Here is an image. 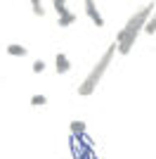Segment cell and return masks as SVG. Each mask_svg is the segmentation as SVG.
<instances>
[{"instance_id":"9c48e42d","label":"cell","mask_w":156,"mask_h":159,"mask_svg":"<svg viewBox=\"0 0 156 159\" xmlns=\"http://www.w3.org/2000/svg\"><path fill=\"white\" fill-rule=\"evenodd\" d=\"M31 10H33V14H36V17H43V14H45V7H43V2H40V0H33V2H31Z\"/></svg>"},{"instance_id":"30bf717a","label":"cell","mask_w":156,"mask_h":159,"mask_svg":"<svg viewBox=\"0 0 156 159\" xmlns=\"http://www.w3.org/2000/svg\"><path fill=\"white\" fill-rule=\"evenodd\" d=\"M144 33H149V36H154V33H156V12L151 14V19L147 21V26H144Z\"/></svg>"},{"instance_id":"6da1fadb","label":"cell","mask_w":156,"mask_h":159,"mask_svg":"<svg viewBox=\"0 0 156 159\" xmlns=\"http://www.w3.org/2000/svg\"><path fill=\"white\" fill-rule=\"evenodd\" d=\"M154 12H156V5H154V2H147V5H144L140 12L132 14V17L125 21V26L116 33V45H118V52H121V55H128L130 50H132L137 36L144 31L147 21L151 19V14H154Z\"/></svg>"},{"instance_id":"277c9868","label":"cell","mask_w":156,"mask_h":159,"mask_svg":"<svg viewBox=\"0 0 156 159\" xmlns=\"http://www.w3.org/2000/svg\"><path fill=\"white\" fill-rule=\"evenodd\" d=\"M54 69H57V74H66L71 69V60H69L64 52H57V57H54Z\"/></svg>"},{"instance_id":"5b68a950","label":"cell","mask_w":156,"mask_h":159,"mask_svg":"<svg viewBox=\"0 0 156 159\" xmlns=\"http://www.w3.org/2000/svg\"><path fill=\"white\" fill-rule=\"evenodd\" d=\"M5 52L10 55V57H26L28 50H26L24 45H19V43H10V45L5 48Z\"/></svg>"},{"instance_id":"7c38bea8","label":"cell","mask_w":156,"mask_h":159,"mask_svg":"<svg viewBox=\"0 0 156 159\" xmlns=\"http://www.w3.org/2000/svg\"><path fill=\"white\" fill-rule=\"evenodd\" d=\"M43 71H45V62L36 60V62H33V74H43Z\"/></svg>"},{"instance_id":"8fae6325","label":"cell","mask_w":156,"mask_h":159,"mask_svg":"<svg viewBox=\"0 0 156 159\" xmlns=\"http://www.w3.org/2000/svg\"><path fill=\"white\" fill-rule=\"evenodd\" d=\"M31 105L33 107H43V105H47V98L45 95H31Z\"/></svg>"},{"instance_id":"3957f363","label":"cell","mask_w":156,"mask_h":159,"mask_svg":"<svg viewBox=\"0 0 156 159\" xmlns=\"http://www.w3.org/2000/svg\"><path fill=\"white\" fill-rule=\"evenodd\" d=\"M83 7H85V14L90 17V21H92V24H95V26H97V29H104V17H102V14H99L97 5L88 0V2H83Z\"/></svg>"},{"instance_id":"8992f818","label":"cell","mask_w":156,"mask_h":159,"mask_svg":"<svg viewBox=\"0 0 156 159\" xmlns=\"http://www.w3.org/2000/svg\"><path fill=\"white\" fill-rule=\"evenodd\" d=\"M71 135L83 138L85 135V121H71Z\"/></svg>"},{"instance_id":"7a4b0ae2","label":"cell","mask_w":156,"mask_h":159,"mask_svg":"<svg viewBox=\"0 0 156 159\" xmlns=\"http://www.w3.org/2000/svg\"><path fill=\"white\" fill-rule=\"evenodd\" d=\"M116 50H118V45H116V40H114V45H109L106 48V52L102 55L97 60V64L90 69V74L83 79V83L78 86V95L80 98H90L92 93H95V88H97V83L102 81V76H104V71H106V66L111 64V60H114V55H116Z\"/></svg>"},{"instance_id":"ba28073f","label":"cell","mask_w":156,"mask_h":159,"mask_svg":"<svg viewBox=\"0 0 156 159\" xmlns=\"http://www.w3.org/2000/svg\"><path fill=\"white\" fill-rule=\"evenodd\" d=\"M52 7H54L57 17H64V14H69V5H66L64 0H54V2H52Z\"/></svg>"},{"instance_id":"52a82bcc","label":"cell","mask_w":156,"mask_h":159,"mask_svg":"<svg viewBox=\"0 0 156 159\" xmlns=\"http://www.w3.org/2000/svg\"><path fill=\"white\" fill-rule=\"evenodd\" d=\"M73 21H76V14H73V12L64 14V17H57V24H59V29H66V26H71Z\"/></svg>"}]
</instances>
